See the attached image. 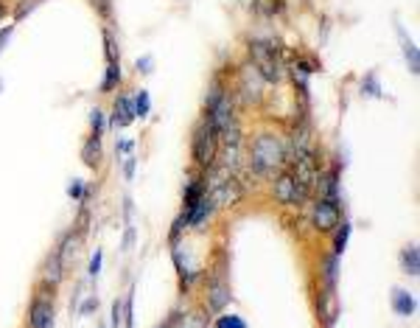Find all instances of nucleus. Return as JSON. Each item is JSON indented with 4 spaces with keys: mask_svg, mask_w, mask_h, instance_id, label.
Segmentation results:
<instances>
[{
    "mask_svg": "<svg viewBox=\"0 0 420 328\" xmlns=\"http://www.w3.org/2000/svg\"><path fill=\"white\" fill-rule=\"evenodd\" d=\"M124 326V300H112V314H109V328Z\"/></svg>",
    "mask_w": 420,
    "mask_h": 328,
    "instance_id": "c756f323",
    "label": "nucleus"
},
{
    "mask_svg": "<svg viewBox=\"0 0 420 328\" xmlns=\"http://www.w3.org/2000/svg\"><path fill=\"white\" fill-rule=\"evenodd\" d=\"M132 104H135V118H149V112H151L149 90H138V95L132 98Z\"/></svg>",
    "mask_w": 420,
    "mask_h": 328,
    "instance_id": "b1692460",
    "label": "nucleus"
},
{
    "mask_svg": "<svg viewBox=\"0 0 420 328\" xmlns=\"http://www.w3.org/2000/svg\"><path fill=\"white\" fill-rule=\"evenodd\" d=\"M362 95H370V98H381V82H378V73L370 70L365 79H362Z\"/></svg>",
    "mask_w": 420,
    "mask_h": 328,
    "instance_id": "5701e85b",
    "label": "nucleus"
},
{
    "mask_svg": "<svg viewBox=\"0 0 420 328\" xmlns=\"http://www.w3.org/2000/svg\"><path fill=\"white\" fill-rule=\"evenodd\" d=\"M208 196H210V202H213L216 208H233V205H238V202L247 196V191H244V186L230 174L227 180L213 183V191H210Z\"/></svg>",
    "mask_w": 420,
    "mask_h": 328,
    "instance_id": "6e6552de",
    "label": "nucleus"
},
{
    "mask_svg": "<svg viewBox=\"0 0 420 328\" xmlns=\"http://www.w3.org/2000/svg\"><path fill=\"white\" fill-rule=\"evenodd\" d=\"M132 121H135V104H132V98H129V95H118L115 104H112L109 127H112V129H126Z\"/></svg>",
    "mask_w": 420,
    "mask_h": 328,
    "instance_id": "9d476101",
    "label": "nucleus"
},
{
    "mask_svg": "<svg viewBox=\"0 0 420 328\" xmlns=\"http://www.w3.org/2000/svg\"><path fill=\"white\" fill-rule=\"evenodd\" d=\"M90 127H93V135H104V110L101 107H95L93 112H90Z\"/></svg>",
    "mask_w": 420,
    "mask_h": 328,
    "instance_id": "2f4dec72",
    "label": "nucleus"
},
{
    "mask_svg": "<svg viewBox=\"0 0 420 328\" xmlns=\"http://www.w3.org/2000/svg\"><path fill=\"white\" fill-rule=\"evenodd\" d=\"M249 62L255 65V70L261 73V79L266 85H278L286 73V62L280 56V48L269 40H249Z\"/></svg>",
    "mask_w": 420,
    "mask_h": 328,
    "instance_id": "7ed1b4c3",
    "label": "nucleus"
},
{
    "mask_svg": "<svg viewBox=\"0 0 420 328\" xmlns=\"http://www.w3.org/2000/svg\"><path fill=\"white\" fill-rule=\"evenodd\" d=\"M135 68H138V73L149 76V73L154 70V56H140L138 62H135Z\"/></svg>",
    "mask_w": 420,
    "mask_h": 328,
    "instance_id": "f704fd0d",
    "label": "nucleus"
},
{
    "mask_svg": "<svg viewBox=\"0 0 420 328\" xmlns=\"http://www.w3.org/2000/svg\"><path fill=\"white\" fill-rule=\"evenodd\" d=\"M104 160V146H101V135H90L85 146H82V163L87 169H98Z\"/></svg>",
    "mask_w": 420,
    "mask_h": 328,
    "instance_id": "ddd939ff",
    "label": "nucleus"
},
{
    "mask_svg": "<svg viewBox=\"0 0 420 328\" xmlns=\"http://www.w3.org/2000/svg\"><path fill=\"white\" fill-rule=\"evenodd\" d=\"M205 194H208V180H199V177H196V180H188L185 196H183V199H185V211L188 208H193Z\"/></svg>",
    "mask_w": 420,
    "mask_h": 328,
    "instance_id": "a211bd4d",
    "label": "nucleus"
},
{
    "mask_svg": "<svg viewBox=\"0 0 420 328\" xmlns=\"http://www.w3.org/2000/svg\"><path fill=\"white\" fill-rule=\"evenodd\" d=\"M350 231H353V225H350L348 219H342V222H339V228L333 231V255H342V253L348 250V241H350Z\"/></svg>",
    "mask_w": 420,
    "mask_h": 328,
    "instance_id": "aec40b11",
    "label": "nucleus"
},
{
    "mask_svg": "<svg viewBox=\"0 0 420 328\" xmlns=\"http://www.w3.org/2000/svg\"><path fill=\"white\" fill-rule=\"evenodd\" d=\"M272 183H275V186H272V194H275V199H278L283 208H300V205H306L308 196H311V191L303 186L291 171H280V174H275Z\"/></svg>",
    "mask_w": 420,
    "mask_h": 328,
    "instance_id": "39448f33",
    "label": "nucleus"
},
{
    "mask_svg": "<svg viewBox=\"0 0 420 328\" xmlns=\"http://www.w3.org/2000/svg\"><path fill=\"white\" fill-rule=\"evenodd\" d=\"M342 222V208H339V199H328L320 196L311 208V225L317 233H333Z\"/></svg>",
    "mask_w": 420,
    "mask_h": 328,
    "instance_id": "423d86ee",
    "label": "nucleus"
},
{
    "mask_svg": "<svg viewBox=\"0 0 420 328\" xmlns=\"http://www.w3.org/2000/svg\"><path fill=\"white\" fill-rule=\"evenodd\" d=\"M0 17H3V3H0Z\"/></svg>",
    "mask_w": 420,
    "mask_h": 328,
    "instance_id": "79ce46f5",
    "label": "nucleus"
},
{
    "mask_svg": "<svg viewBox=\"0 0 420 328\" xmlns=\"http://www.w3.org/2000/svg\"><path fill=\"white\" fill-rule=\"evenodd\" d=\"M213 328H247V320L238 314H219Z\"/></svg>",
    "mask_w": 420,
    "mask_h": 328,
    "instance_id": "bb28decb",
    "label": "nucleus"
},
{
    "mask_svg": "<svg viewBox=\"0 0 420 328\" xmlns=\"http://www.w3.org/2000/svg\"><path fill=\"white\" fill-rule=\"evenodd\" d=\"M68 196L73 199V202H87V196H90V188L85 186L82 180H70V186H68Z\"/></svg>",
    "mask_w": 420,
    "mask_h": 328,
    "instance_id": "a878e982",
    "label": "nucleus"
},
{
    "mask_svg": "<svg viewBox=\"0 0 420 328\" xmlns=\"http://www.w3.org/2000/svg\"><path fill=\"white\" fill-rule=\"evenodd\" d=\"M90 3H93V9L104 17V20L112 17V0H90Z\"/></svg>",
    "mask_w": 420,
    "mask_h": 328,
    "instance_id": "72a5a7b5",
    "label": "nucleus"
},
{
    "mask_svg": "<svg viewBox=\"0 0 420 328\" xmlns=\"http://www.w3.org/2000/svg\"><path fill=\"white\" fill-rule=\"evenodd\" d=\"M174 328H208V314H196V312H174Z\"/></svg>",
    "mask_w": 420,
    "mask_h": 328,
    "instance_id": "6ab92c4d",
    "label": "nucleus"
},
{
    "mask_svg": "<svg viewBox=\"0 0 420 328\" xmlns=\"http://www.w3.org/2000/svg\"><path fill=\"white\" fill-rule=\"evenodd\" d=\"M213 211H216V205L210 202V196L205 194L193 208H188V211H183L185 213V222L188 228H193V231H199V228H205V222L213 216Z\"/></svg>",
    "mask_w": 420,
    "mask_h": 328,
    "instance_id": "9b49d317",
    "label": "nucleus"
},
{
    "mask_svg": "<svg viewBox=\"0 0 420 328\" xmlns=\"http://www.w3.org/2000/svg\"><path fill=\"white\" fill-rule=\"evenodd\" d=\"M336 275H339V255H330L323 267V278H325V292H336Z\"/></svg>",
    "mask_w": 420,
    "mask_h": 328,
    "instance_id": "4be33fe9",
    "label": "nucleus"
},
{
    "mask_svg": "<svg viewBox=\"0 0 420 328\" xmlns=\"http://www.w3.org/2000/svg\"><path fill=\"white\" fill-rule=\"evenodd\" d=\"M40 3H43V0H23V3H20L17 9H14V23H20V20H23V17L28 14V11H34V9L40 6Z\"/></svg>",
    "mask_w": 420,
    "mask_h": 328,
    "instance_id": "7c9ffc66",
    "label": "nucleus"
},
{
    "mask_svg": "<svg viewBox=\"0 0 420 328\" xmlns=\"http://www.w3.org/2000/svg\"><path fill=\"white\" fill-rule=\"evenodd\" d=\"M104 56H107V62H121L118 43H115V37H112V31H109V28H104Z\"/></svg>",
    "mask_w": 420,
    "mask_h": 328,
    "instance_id": "393cba45",
    "label": "nucleus"
},
{
    "mask_svg": "<svg viewBox=\"0 0 420 328\" xmlns=\"http://www.w3.org/2000/svg\"><path fill=\"white\" fill-rule=\"evenodd\" d=\"M0 88H3V85H0Z\"/></svg>",
    "mask_w": 420,
    "mask_h": 328,
    "instance_id": "37998d69",
    "label": "nucleus"
},
{
    "mask_svg": "<svg viewBox=\"0 0 420 328\" xmlns=\"http://www.w3.org/2000/svg\"><path fill=\"white\" fill-rule=\"evenodd\" d=\"M249 169L264 180H275L286 169V143L275 132H258L249 146Z\"/></svg>",
    "mask_w": 420,
    "mask_h": 328,
    "instance_id": "f257e3e1",
    "label": "nucleus"
},
{
    "mask_svg": "<svg viewBox=\"0 0 420 328\" xmlns=\"http://www.w3.org/2000/svg\"><path fill=\"white\" fill-rule=\"evenodd\" d=\"M392 309L398 317H412L418 312V303L406 289H392Z\"/></svg>",
    "mask_w": 420,
    "mask_h": 328,
    "instance_id": "4468645a",
    "label": "nucleus"
},
{
    "mask_svg": "<svg viewBox=\"0 0 420 328\" xmlns=\"http://www.w3.org/2000/svg\"><path fill=\"white\" fill-rule=\"evenodd\" d=\"M56 286L50 283H40V289L34 292L31 297V306H28V328H53V320H56V309H53V292Z\"/></svg>",
    "mask_w": 420,
    "mask_h": 328,
    "instance_id": "20e7f679",
    "label": "nucleus"
},
{
    "mask_svg": "<svg viewBox=\"0 0 420 328\" xmlns=\"http://www.w3.org/2000/svg\"><path fill=\"white\" fill-rule=\"evenodd\" d=\"M93 312H98V297H87V300L79 306V314H82V317H90Z\"/></svg>",
    "mask_w": 420,
    "mask_h": 328,
    "instance_id": "e433bc0d",
    "label": "nucleus"
},
{
    "mask_svg": "<svg viewBox=\"0 0 420 328\" xmlns=\"http://www.w3.org/2000/svg\"><path fill=\"white\" fill-rule=\"evenodd\" d=\"M266 82L261 79V73L255 70V65L249 62V65H244L241 70H238V93H241V98H244V104H261L264 101V88Z\"/></svg>",
    "mask_w": 420,
    "mask_h": 328,
    "instance_id": "0eeeda50",
    "label": "nucleus"
},
{
    "mask_svg": "<svg viewBox=\"0 0 420 328\" xmlns=\"http://www.w3.org/2000/svg\"><path fill=\"white\" fill-rule=\"evenodd\" d=\"M124 328H135V292H129L124 300Z\"/></svg>",
    "mask_w": 420,
    "mask_h": 328,
    "instance_id": "cd10ccee",
    "label": "nucleus"
},
{
    "mask_svg": "<svg viewBox=\"0 0 420 328\" xmlns=\"http://www.w3.org/2000/svg\"><path fill=\"white\" fill-rule=\"evenodd\" d=\"M135 166H138V157L135 154H126V163H124V177L126 180H135Z\"/></svg>",
    "mask_w": 420,
    "mask_h": 328,
    "instance_id": "4c0bfd02",
    "label": "nucleus"
},
{
    "mask_svg": "<svg viewBox=\"0 0 420 328\" xmlns=\"http://www.w3.org/2000/svg\"><path fill=\"white\" fill-rule=\"evenodd\" d=\"M101 261H104V253L95 250L93 258H90V267H87V275H90V278H98V275H101Z\"/></svg>",
    "mask_w": 420,
    "mask_h": 328,
    "instance_id": "473e14b6",
    "label": "nucleus"
},
{
    "mask_svg": "<svg viewBox=\"0 0 420 328\" xmlns=\"http://www.w3.org/2000/svg\"><path fill=\"white\" fill-rule=\"evenodd\" d=\"M183 231H188V222H185V213H180L177 219H174V228H171V233H168V241H171V247L180 241V236Z\"/></svg>",
    "mask_w": 420,
    "mask_h": 328,
    "instance_id": "c85d7f7f",
    "label": "nucleus"
},
{
    "mask_svg": "<svg viewBox=\"0 0 420 328\" xmlns=\"http://www.w3.org/2000/svg\"><path fill=\"white\" fill-rule=\"evenodd\" d=\"M398 34H401V43H404V56H406V65H409V73L412 76H418L420 73V56H418V48L415 43L404 34V28H398Z\"/></svg>",
    "mask_w": 420,
    "mask_h": 328,
    "instance_id": "f3484780",
    "label": "nucleus"
},
{
    "mask_svg": "<svg viewBox=\"0 0 420 328\" xmlns=\"http://www.w3.org/2000/svg\"><path fill=\"white\" fill-rule=\"evenodd\" d=\"M118 85H121V62H107L104 82H101V93H112Z\"/></svg>",
    "mask_w": 420,
    "mask_h": 328,
    "instance_id": "412c9836",
    "label": "nucleus"
},
{
    "mask_svg": "<svg viewBox=\"0 0 420 328\" xmlns=\"http://www.w3.org/2000/svg\"><path fill=\"white\" fill-rule=\"evenodd\" d=\"M115 152L118 154H132L135 152V141H118L115 143Z\"/></svg>",
    "mask_w": 420,
    "mask_h": 328,
    "instance_id": "58836bf2",
    "label": "nucleus"
},
{
    "mask_svg": "<svg viewBox=\"0 0 420 328\" xmlns=\"http://www.w3.org/2000/svg\"><path fill=\"white\" fill-rule=\"evenodd\" d=\"M82 231H68V233L62 236V241H59V247H56V255H59V261L65 264V270L70 267V261L76 258V253H79V244H82Z\"/></svg>",
    "mask_w": 420,
    "mask_h": 328,
    "instance_id": "f8f14e48",
    "label": "nucleus"
},
{
    "mask_svg": "<svg viewBox=\"0 0 420 328\" xmlns=\"http://www.w3.org/2000/svg\"><path fill=\"white\" fill-rule=\"evenodd\" d=\"M11 31H14V26H6V28H0V51L6 48V43H9V37H11Z\"/></svg>",
    "mask_w": 420,
    "mask_h": 328,
    "instance_id": "ea45409f",
    "label": "nucleus"
},
{
    "mask_svg": "<svg viewBox=\"0 0 420 328\" xmlns=\"http://www.w3.org/2000/svg\"><path fill=\"white\" fill-rule=\"evenodd\" d=\"M230 300H233V295H230V283L225 281L222 275H219V278H213V281L208 283V309H210L213 314L225 312Z\"/></svg>",
    "mask_w": 420,
    "mask_h": 328,
    "instance_id": "1a4fd4ad",
    "label": "nucleus"
},
{
    "mask_svg": "<svg viewBox=\"0 0 420 328\" xmlns=\"http://www.w3.org/2000/svg\"><path fill=\"white\" fill-rule=\"evenodd\" d=\"M219 132L213 127V121L208 115H202V121L193 127V135H190V157L199 169L210 171L216 166V157H219Z\"/></svg>",
    "mask_w": 420,
    "mask_h": 328,
    "instance_id": "f03ea898",
    "label": "nucleus"
},
{
    "mask_svg": "<svg viewBox=\"0 0 420 328\" xmlns=\"http://www.w3.org/2000/svg\"><path fill=\"white\" fill-rule=\"evenodd\" d=\"M135 247V225H126V233H124V241H121V250L129 253Z\"/></svg>",
    "mask_w": 420,
    "mask_h": 328,
    "instance_id": "c9c22d12",
    "label": "nucleus"
},
{
    "mask_svg": "<svg viewBox=\"0 0 420 328\" xmlns=\"http://www.w3.org/2000/svg\"><path fill=\"white\" fill-rule=\"evenodd\" d=\"M132 211H135V205H132V199H126L124 202V219H126V225H132Z\"/></svg>",
    "mask_w": 420,
    "mask_h": 328,
    "instance_id": "a19ab883",
    "label": "nucleus"
},
{
    "mask_svg": "<svg viewBox=\"0 0 420 328\" xmlns=\"http://www.w3.org/2000/svg\"><path fill=\"white\" fill-rule=\"evenodd\" d=\"M65 264L59 261V255H56V250L50 253L45 258V264H43V281L50 283V286H59L62 283V278H65Z\"/></svg>",
    "mask_w": 420,
    "mask_h": 328,
    "instance_id": "2eb2a0df",
    "label": "nucleus"
},
{
    "mask_svg": "<svg viewBox=\"0 0 420 328\" xmlns=\"http://www.w3.org/2000/svg\"><path fill=\"white\" fill-rule=\"evenodd\" d=\"M401 270H404L406 275L418 278V273H420V250H418V244H406V247L401 250Z\"/></svg>",
    "mask_w": 420,
    "mask_h": 328,
    "instance_id": "dca6fc26",
    "label": "nucleus"
}]
</instances>
